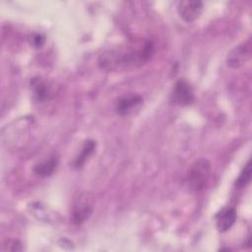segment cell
I'll use <instances>...</instances> for the list:
<instances>
[{
  "mask_svg": "<svg viewBox=\"0 0 252 252\" xmlns=\"http://www.w3.org/2000/svg\"><path fill=\"white\" fill-rule=\"evenodd\" d=\"M155 53L152 40H140L103 51L97 60L98 66L107 72H125L140 68Z\"/></svg>",
  "mask_w": 252,
  "mask_h": 252,
  "instance_id": "1",
  "label": "cell"
},
{
  "mask_svg": "<svg viewBox=\"0 0 252 252\" xmlns=\"http://www.w3.org/2000/svg\"><path fill=\"white\" fill-rule=\"evenodd\" d=\"M211 162L207 158L195 160L186 176V183L191 192H200L207 186L211 176Z\"/></svg>",
  "mask_w": 252,
  "mask_h": 252,
  "instance_id": "2",
  "label": "cell"
},
{
  "mask_svg": "<svg viewBox=\"0 0 252 252\" xmlns=\"http://www.w3.org/2000/svg\"><path fill=\"white\" fill-rule=\"evenodd\" d=\"M194 99V93L189 83L184 79L176 81L170 94V101L178 106H187L192 104Z\"/></svg>",
  "mask_w": 252,
  "mask_h": 252,
  "instance_id": "3",
  "label": "cell"
},
{
  "mask_svg": "<svg viewBox=\"0 0 252 252\" xmlns=\"http://www.w3.org/2000/svg\"><path fill=\"white\" fill-rule=\"evenodd\" d=\"M251 49L250 39L234 46L226 56V65L231 69L240 68L250 59Z\"/></svg>",
  "mask_w": 252,
  "mask_h": 252,
  "instance_id": "4",
  "label": "cell"
},
{
  "mask_svg": "<svg viewBox=\"0 0 252 252\" xmlns=\"http://www.w3.org/2000/svg\"><path fill=\"white\" fill-rule=\"evenodd\" d=\"M203 12V3L197 0L180 1L177 4V13L186 23H192L199 19Z\"/></svg>",
  "mask_w": 252,
  "mask_h": 252,
  "instance_id": "5",
  "label": "cell"
},
{
  "mask_svg": "<svg viewBox=\"0 0 252 252\" xmlns=\"http://www.w3.org/2000/svg\"><path fill=\"white\" fill-rule=\"evenodd\" d=\"M143 102V97L139 94H128L117 98L114 103V110L120 116L129 115L139 104Z\"/></svg>",
  "mask_w": 252,
  "mask_h": 252,
  "instance_id": "6",
  "label": "cell"
},
{
  "mask_svg": "<svg viewBox=\"0 0 252 252\" xmlns=\"http://www.w3.org/2000/svg\"><path fill=\"white\" fill-rule=\"evenodd\" d=\"M32 94L36 101H45L52 96V88L48 81L41 77H33L30 82Z\"/></svg>",
  "mask_w": 252,
  "mask_h": 252,
  "instance_id": "7",
  "label": "cell"
},
{
  "mask_svg": "<svg viewBox=\"0 0 252 252\" xmlns=\"http://www.w3.org/2000/svg\"><path fill=\"white\" fill-rule=\"evenodd\" d=\"M93 213V207L85 196H80L77 202L73 205L71 220L74 224L85 222Z\"/></svg>",
  "mask_w": 252,
  "mask_h": 252,
  "instance_id": "8",
  "label": "cell"
},
{
  "mask_svg": "<svg viewBox=\"0 0 252 252\" xmlns=\"http://www.w3.org/2000/svg\"><path fill=\"white\" fill-rule=\"evenodd\" d=\"M237 215L234 207H224L215 216L216 226L220 232H225L231 228L236 220Z\"/></svg>",
  "mask_w": 252,
  "mask_h": 252,
  "instance_id": "9",
  "label": "cell"
},
{
  "mask_svg": "<svg viewBox=\"0 0 252 252\" xmlns=\"http://www.w3.org/2000/svg\"><path fill=\"white\" fill-rule=\"evenodd\" d=\"M59 164V158L56 154L49 156L47 158L37 162L33 166V172L40 177H47L53 174Z\"/></svg>",
  "mask_w": 252,
  "mask_h": 252,
  "instance_id": "10",
  "label": "cell"
},
{
  "mask_svg": "<svg viewBox=\"0 0 252 252\" xmlns=\"http://www.w3.org/2000/svg\"><path fill=\"white\" fill-rule=\"evenodd\" d=\"M95 147H96V143L94 140H92V139L87 140L84 143V145L81 149V152L78 154V156L74 159V163H73L74 168H76V169L82 168L84 166L85 162L88 160V158L94 154Z\"/></svg>",
  "mask_w": 252,
  "mask_h": 252,
  "instance_id": "11",
  "label": "cell"
},
{
  "mask_svg": "<svg viewBox=\"0 0 252 252\" xmlns=\"http://www.w3.org/2000/svg\"><path fill=\"white\" fill-rule=\"evenodd\" d=\"M250 180H251V162L250 160H248L244 165L243 169L241 170V172L239 173L238 177L236 178L234 185L235 187L241 189L246 185H248L250 183Z\"/></svg>",
  "mask_w": 252,
  "mask_h": 252,
  "instance_id": "12",
  "label": "cell"
},
{
  "mask_svg": "<svg viewBox=\"0 0 252 252\" xmlns=\"http://www.w3.org/2000/svg\"><path fill=\"white\" fill-rule=\"evenodd\" d=\"M23 249L22 243L18 239H8L3 243V251H21Z\"/></svg>",
  "mask_w": 252,
  "mask_h": 252,
  "instance_id": "13",
  "label": "cell"
},
{
  "mask_svg": "<svg viewBox=\"0 0 252 252\" xmlns=\"http://www.w3.org/2000/svg\"><path fill=\"white\" fill-rule=\"evenodd\" d=\"M30 41L34 48H41L45 42V37L40 33H33L32 34Z\"/></svg>",
  "mask_w": 252,
  "mask_h": 252,
  "instance_id": "14",
  "label": "cell"
}]
</instances>
